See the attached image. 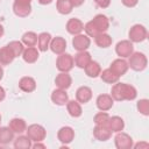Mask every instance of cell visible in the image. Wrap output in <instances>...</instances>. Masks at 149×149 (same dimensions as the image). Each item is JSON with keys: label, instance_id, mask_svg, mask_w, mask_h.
<instances>
[{"label": "cell", "instance_id": "1", "mask_svg": "<svg viewBox=\"0 0 149 149\" xmlns=\"http://www.w3.org/2000/svg\"><path fill=\"white\" fill-rule=\"evenodd\" d=\"M137 95L136 88L129 84L125 83H115L111 91V97L113 100L122 101V100H134Z\"/></svg>", "mask_w": 149, "mask_h": 149}, {"label": "cell", "instance_id": "2", "mask_svg": "<svg viewBox=\"0 0 149 149\" xmlns=\"http://www.w3.org/2000/svg\"><path fill=\"white\" fill-rule=\"evenodd\" d=\"M147 57L142 52H133L129 56L128 61V66L133 69L134 71H142L147 68Z\"/></svg>", "mask_w": 149, "mask_h": 149}, {"label": "cell", "instance_id": "3", "mask_svg": "<svg viewBox=\"0 0 149 149\" xmlns=\"http://www.w3.org/2000/svg\"><path fill=\"white\" fill-rule=\"evenodd\" d=\"M27 136L34 141V142H41L45 139V135H47V130L43 126L41 125H37V123H34V125H30L27 129Z\"/></svg>", "mask_w": 149, "mask_h": 149}, {"label": "cell", "instance_id": "4", "mask_svg": "<svg viewBox=\"0 0 149 149\" xmlns=\"http://www.w3.org/2000/svg\"><path fill=\"white\" fill-rule=\"evenodd\" d=\"M129 40L135 43H140L147 38V29L142 24H134L129 33H128Z\"/></svg>", "mask_w": 149, "mask_h": 149}, {"label": "cell", "instance_id": "5", "mask_svg": "<svg viewBox=\"0 0 149 149\" xmlns=\"http://www.w3.org/2000/svg\"><path fill=\"white\" fill-rule=\"evenodd\" d=\"M73 57L69 54H61L56 61V66L61 72H69L73 68Z\"/></svg>", "mask_w": 149, "mask_h": 149}, {"label": "cell", "instance_id": "6", "mask_svg": "<svg viewBox=\"0 0 149 149\" xmlns=\"http://www.w3.org/2000/svg\"><path fill=\"white\" fill-rule=\"evenodd\" d=\"M115 51L118 54V56H120L121 58H125V57H129L133 51H134V47H133V43L128 40H123V41H120L116 47H115Z\"/></svg>", "mask_w": 149, "mask_h": 149}, {"label": "cell", "instance_id": "7", "mask_svg": "<svg viewBox=\"0 0 149 149\" xmlns=\"http://www.w3.org/2000/svg\"><path fill=\"white\" fill-rule=\"evenodd\" d=\"M115 147L118 149H130L133 147V139L126 134V133H120L114 137Z\"/></svg>", "mask_w": 149, "mask_h": 149}, {"label": "cell", "instance_id": "8", "mask_svg": "<svg viewBox=\"0 0 149 149\" xmlns=\"http://www.w3.org/2000/svg\"><path fill=\"white\" fill-rule=\"evenodd\" d=\"M91 44L90 37L87 35H83V34H78L74 35L73 40H72V45L77 51H84L86 50Z\"/></svg>", "mask_w": 149, "mask_h": 149}, {"label": "cell", "instance_id": "9", "mask_svg": "<svg viewBox=\"0 0 149 149\" xmlns=\"http://www.w3.org/2000/svg\"><path fill=\"white\" fill-rule=\"evenodd\" d=\"M49 48L51 49V51L56 55H61L65 51L66 49V41L61 37V36H57V37H54L51 38L50 41V44H49Z\"/></svg>", "mask_w": 149, "mask_h": 149}, {"label": "cell", "instance_id": "10", "mask_svg": "<svg viewBox=\"0 0 149 149\" xmlns=\"http://www.w3.org/2000/svg\"><path fill=\"white\" fill-rule=\"evenodd\" d=\"M128 68H129V66H128V63H127L125 59H122V58H118V59L113 61L112 64H111V66H109V69H111L116 76H119V77L123 76V74L127 72Z\"/></svg>", "mask_w": 149, "mask_h": 149}, {"label": "cell", "instance_id": "11", "mask_svg": "<svg viewBox=\"0 0 149 149\" xmlns=\"http://www.w3.org/2000/svg\"><path fill=\"white\" fill-rule=\"evenodd\" d=\"M91 21H92V23L94 24V27L97 28V30L99 33H105L109 27V21L107 19V16L104 15V14L95 15L93 17V20H91Z\"/></svg>", "mask_w": 149, "mask_h": 149}, {"label": "cell", "instance_id": "12", "mask_svg": "<svg viewBox=\"0 0 149 149\" xmlns=\"http://www.w3.org/2000/svg\"><path fill=\"white\" fill-rule=\"evenodd\" d=\"M57 137H58V140H59L62 143L68 144V143L72 142V140H73V137H74V130H73L71 127H68V126L62 127V128L58 130V133H57Z\"/></svg>", "mask_w": 149, "mask_h": 149}, {"label": "cell", "instance_id": "13", "mask_svg": "<svg viewBox=\"0 0 149 149\" xmlns=\"http://www.w3.org/2000/svg\"><path fill=\"white\" fill-rule=\"evenodd\" d=\"M83 29H84V24L79 19L73 17L66 22V30L71 35H78L83 31Z\"/></svg>", "mask_w": 149, "mask_h": 149}, {"label": "cell", "instance_id": "14", "mask_svg": "<svg viewBox=\"0 0 149 149\" xmlns=\"http://www.w3.org/2000/svg\"><path fill=\"white\" fill-rule=\"evenodd\" d=\"M55 84L58 88H62V90H66L71 86L72 84V79H71V76L68 73V72H61L59 74L56 76L55 78Z\"/></svg>", "mask_w": 149, "mask_h": 149}, {"label": "cell", "instance_id": "15", "mask_svg": "<svg viewBox=\"0 0 149 149\" xmlns=\"http://www.w3.org/2000/svg\"><path fill=\"white\" fill-rule=\"evenodd\" d=\"M91 61H92L91 55H90V52H87L86 50H84V51H78V54H76V55H74V58H73V63H74L78 68H80V69H84Z\"/></svg>", "mask_w": 149, "mask_h": 149}, {"label": "cell", "instance_id": "16", "mask_svg": "<svg viewBox=\"0 0 149 149\" xmlns=\"http://www.w3.org/2000/svg\"><path fill=\"white\" fill-rule=\"evenodd\" d=\"M95 102H97V107L100 111L106 112V111L112 108V106H113V98L109 94H100V95H98Z\"/></svg>", "mask_w": 149, "mask_h": 149}, {"label": "cell", "instance_id": "17", "mask_svg": "<svg viewBox=\"0 0 149 149\" xmlns=\"http://www.w3.org/2000/svg\"><path fill=\"white\" fill-rule=\"evenodd\" d=\"M51 100H52L54 104H56L58 106H63V105H65L69 101V97H68V93L65 92V90L57 88V90L52 91Z\"/></svg>", "mask_w": 149, "mask_h": 149}, {"label": "cell", "instance_id": "18", "mask_svg": "<svg viewBox=\"0 0 149 149\" xmlns=\"http://www.w3.org/2000/svg\"><path fill=\"white\" fill-rule=\"evenodd\" d=\"M13 12L16 16L20 17H26L30 14L31 12V6L30 3H21V2H15L13 3Z\"/></svg>", "mask_w": 149, "mask_h": 149}, {"label": "cell", "instance_id": "19", "mask_svg": "<svg viewBox=\"0 0 149 149\" xmlns=\"http://www.w3.org/2000/svg\"><path fill=\"white\" fill-rule=\"evenodd\" d=\"M91 98H92V90L87 86H80L76 91V99L78 102L86 104L91 100Z\"/></svg>", "mask_w": 149, "mask_h": 149}, {"label": "cell", "instance_id": "20", "mask_svg": "<svg viewBox=\"0 0 149 149\" xmlns=\"http://www.w3.org/2000/svg\"><path fill=\"white\" fill-rule=\"evenodd\" d=\"M112 135V132L108 127L104 126H95L93 128V136L98 141H107Z\"/></svg>", "mask_w": 149, "mask_h": 149}, {"label": "cell", "instance_id": "21", "mask_svg": "<svg viewBox=\"0 0 149 149\" xmlns=\"http://www.w3.org/2000/svg\"><path fill=\"white\" fill-rule=\"evenodd\" d=\"M19 87L23 92H33L36 88V81L31 77H22L19 81Z\"/></svg>", "mask_w": 149, "mask_h": 149}, {"label": "cell", "instance_id": "22", "mask_svg": "<svg viewBox=\"0 0 149 149\" xmlns=\"http://www.w3.org/2000/svg\"><path fill=\"white\" fill-rule=\"evenodd\" d=\"M38 51H37V49L35 48V47H28L27 49H24L23 50V52H22V57H23V61L26 62V63H29V64H31V63H35L37 59H38Z\"/></svg>", "mask_w": 149, "mask_h": 149}, {"label": "cell", "instance_id": "23", "mask_svg": "<svg viewBox=\"0 0 149 149\" xmlns=\"http://www.w3.org/2000/svg\"><path fill=\"white\" fill-rule=\"evenodd\" d=\"M8 127L14 132V133H17V134H21L23 133L26 129H27V125H26V121L23 119H19V118H14L9 121V125Z\"/></svg>", "mask_w": 149, "mask_h": 149}, {"label": "cell", "instance_id": "24", "mask_svg": "<svg viewBox=\"0 0 149 149\" xmlns=\"http://www.w3.org/2000/svg\"><path fill=\"white\" fill-rule=\"evenodd\" d=\"M15 56L13 54V51L6 45V47H2L0 49V63L2 65H8L10 64L13 61H14Z\"/></svg>", "mask_w": 149, "mask_h": 149}, {"label": "cell", "instance_id": "25", "mask_svg": "<svg viewBox=\"0 0 149 149\" xmlns=\"http://www.w3.org/2000/svg\"><path fill=\"white\" fill-rule=\"evenodd\" d=\"M51 41V35L49 33H41L37 36V47L40 51H47Z\"/></svg>", "mask_w": 149, "mask_h": 149}, {"label": "cell", "instance_id": "26", "mask_svg": "<svg viewBox=\"0 0 149 149\" xmlns=\"http://www.w3.org/2000/svg\"><path fill=\"white\" fill-rule=\"evenodd\" d=\"M66 109L69 112V114L72 118H79L83 113L81 111V106L79 105V102L77 100H70L66 102Z\"/></svg>", "mask_w": 149, "mask_h": 149}, {"label": "cell", "instance_id": "27", "mask_svg": "<svg viewBox=\"0 0 149 149\" xmlns=\"http://www.w3.org/2000/svg\"><path fill=\"white\" fill-rule=\"evenodd\" d=\"M84 69H85V73L88 77H91V78L98 77L100 74V72H101V68H100L99 63L98 62H94V61H91Z\"/></svg>", "mask_w": 149, "mask_h": 149}, {"label": "cell", "instance_id": "28", "mask_svg": "<svg viewBox=\"0 0 149 149\" xmlns=\"http://www.w3.org/2000/svg\"><path fill=\"white\" fill-rule=\"evenodd\" d=\"M125 127V122L122 120V118L120 116H112L109 118V121H108V128L111 129V132H115V133H119Z\"/></svg>", "mask_w": 149, "mask_h": 149}, {"label": "cell", "instance_id": "29", "mask_svg": "<svg viewBox=\"0 0 149 149\" xmlns=\"http://www.w3.org/2000/svg\"><path fill=\"white\" fill-rule=\"evenodd\" d=\"M14 140V132L9 127H0V143L7 144Z\"/></svg>", "mask_w": 149, "mask_h": 149}, {"label": "cell", "instance_id": "30", "mask_svg": "<svg viewBox=\"0 0 149 149\" xmlns=\"http://www.w3.org/2000/svg\"><path fill=\"white\" fill-rule=\"evenodd\" d=\"M94 41H95V44L100 48H108L112 44V37L108 34H105V33L98 34L94 37Z\"/></svg>", "mask_w": 149, "mask_h": 149}, {"label": "cell", "instance_id": "31", "mask_svg": "<svg viewBox=\"0 0 149 149\" xmlns=\"http://www.w3.org/2000/svg\"><path fill=\"white\" fill-rule=\"evenodd\" d=\"M99 76L101 77L102 81H105V83H107V84H115L116 81H119V78H120V77L116 76L111 69L104 70L102 72H100Z\"/></svg>", "mask_w": 149, "mask_h": 149}, {"label": "cell", "instance_id": "32", "mask_svg": "<svg viewBox=\"0 0 149 149\" xmlns=\"http://www.w3.org/2000/svg\"><path fill=\"white\" fill-rule=\"evenodd\" d=\"M56 7H57V10L61 13V14H70L73 6L71 3L70 0H57L56 2Z\"/></svg>", "mask_w": 149, "mask_h": 149}, {"label": "cell", "instance_id": "33", "mask_svg": "<svg viewBox=\"0 0 149 149\" xmlns=\"http://www.w3.org/2000/svg\"><path fill=\"white\" fill-rule=\"evenodd\" d=\"M109 118H111V116H109L106 112L101 111V112H99V113H97V114L94 115L93 121H94L95 126H104V127H108Z\"/></svg>", "mask_w": 149, "mask_h": 149}, {"label": "cell", "instance_id": "34", "mask_svg": "<svg viewBox=\"0 0 149 149\" xmlns=\"http://www.w3.org/2000/svg\"><path fill=\"white\" fill-rule=\"evenodd\" d=\"M14 147L16 149H29L31 147V140L28 136H19L16 137L15 142H14Z\"/></svg>", "mask_w": 149, "mask_h": 149}, {"label": "cell", "instance_id": "35", "mask_svg": "<svg viewBox=\"0 0 149 149\" xmlns=\"http://www.w3.org/2000/svg\"><path fill=\"white\" fill-rule=\"evenodd\" d=\"M22 43L27 47H34L37 43V35L34 31H27L22 35Z\"/></svg>", "mask_w": 149, "mask_h": 149}, {"label": "cell", "instance_id": "36", "mask_svg": "<svg viewBox=\"0 0 149 149\" xmlns=\"http://www.w3.org/2000/svg\"><path fill=\"white\" fill-rule=\"evenodd\" d=\"M7 47L13 51V54H14L15 57L21 56L22 52H23V50H24L23 43L20 42V41H12V42H9V43L7 44Z\"/></svg>", "mask_w": 149, "mask_h": 149}, {"label": "cell", "instance_id": "37", "mask_svg": "<svg viewBox=\"0 0 149 149\" xmlns=\"http://www.w3.org/2000/svg\"><path fill=\"white\" fill-rule=\"evenodd\" d=\"M137 109L143 115H149V100L141 99L137 101Z\"/></svg>", "mask_w": 149, "mask_h": 149}, {"label": "cell", "instance_id": "38", "mask_svg": "<svg viewBox=\"0 0 149 149\" xmlns=\"http://www.w3.org/2000/svg\"><path fill=\"white\" fill-rule=\"evenodd\" d=\"M84 29H85V31H86V35L90 36V37H95L98 34H100V33L97 30V28L94 27V24L92 23V21H88V22L84 26Z\"/></svg>", "mask_w": 149, "mask_h": 149}, {"label": "cell", "instance_id": "39", "mask_svg": "<svg viewBox=\"0 0 149 149\" xmlns=\"http://www.w3.org/2000/svg\"><path fill=\"white\" fill-rule=\"evenodd\" d=\"M94 2L100 8H107L109 6V3H111V0H94Z\"/></svg>", "mask_w": 149, "mask_h": 149}, {"label": "cell", "instance_id": "40", "mask_svg": "<svg viewBox=\"0 0 149 149\" xmlns=\"http://www.w3.org/2000/svg\"><path fill=\"white\" fill-rule=\"evenodd\" d=\"M121 2L126 6V7H134L137 5L139 0H121Z\"/></svg>", "mask_w": 149, "mask_h": 149}, {"label": "cell", "instance_id": "41", "mask_svg": "<svg viewBox=\"0 0 149 149\" xmlns=\"http://www.w3.org/2000/svg\"><path fill=\"white\" fill-rule=\"evenodd\" d=\"M70 1H71V3H72L73 7H79V6H81L84 3L85 0H70Z\"/></svg>", "mask_w": 149, "mask_h": 149}, {"label": "cell", "instance_id": "42", "mask_svg": "<svg viewBox=\"0 0 149 149\" xmlns=\"http://www.w3.org/2000/svg\"><path fill=\"white\" fill-rule=\"evenodd\" d=\"M5 95H6L5 90H3V87H2V86H0V101H2V100L5 99Z\"/></svg>", "mask_w": 149, "mask_h": 149}, {"label": "cell", "instance_id": "43", "mask_svg": "<svg viewBox=\"0 0 149 149\" xmlns=\"http://www.w3.org/2000/svg\"><path fill=\"white\" fill-rule=\"evenodd\" d=\"M38 2H40L41 5H49V3L52 2V0H38Z\"/></svg>", "mask_w": 149, "mask_h": 149}, {"label": "cell", "instance_id": "44", "mask_svg": "<svg viewBox=\"0 0 149 149\" xmlns=\"http://www.w3.org/2000/svg\"><path fill=\"white\" fill-rule=\"evenodd\" d=\"M141 148V147H144V148H148V143H146V142H142V143H137L136 146H135V148Z\"/></svg>", "mask_w": 149, "mask_h": 149}, {"label": "cell", "instance_id": "45", "mask_svg": "<svg viewBox=\"0 0 149 149\" xmlns=\"http://www.w3.org/2000/svg\"><path fill=\"white\" fill-rule=\"evenodd\" d=\"M33 148H45V146H44V144H41L40 142H36V143L33 146Z\"/></svg>", "mask_w": 149, "mask_h": 149}, {"label": "cell", "instance_id": "46", "mask_svg": "<svg viewBox=\"0 0 149 149\" xmlns=\"http://www.w3.org/2000/svg\"><path fill=\"white\" fill-rule=\"evenodd\" d=\"M31 0H15V2H21V3H30Z\"/></svg>", "mask_w": 149, "mask_h": 149}, {"label": "cell", "instance_id": "47", "mask_svg": "<svg viewBox=\"0 0 149 149\" xmlns=\"http://www.w3.org/2000/svg\"><path fill=\"white\" fill-rule=\"evenodd\" d=\"M2 77H3V69H2L1 65H0V80L2 79Z\"/></svg>", "mask_w": 149, "mask_h": 149}, {"label": "cell", "instance_id": "48", "mask_svg": "<svg viewBox=\"0 0 149 149\" xmlns=\"http://www.w3.org/2000/svg\"><path fill=\"white\" fill-rule=\"evenodd\" d=\"M3 35V27H2V24H0V37Z\"/></svg>", "mask_w": 149, "mask_h": 149}, {"label": "cell", "instance_id": "49", "mask_svg": "<svg viewBox=\"0 0 149 149\" xmlns=\"http://www.w3.org/2000/svg\"><path fill=\"white\" fill-rule=\"evenodd\" d=\"M0 122H1V115H0Z\"/></svg>", "mask_w": 149, "mask_h": 149}]
</instances>
